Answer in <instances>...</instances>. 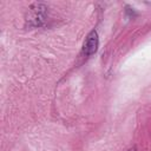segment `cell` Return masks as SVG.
Instances as JSON below:
<instances>
[{"label": "cell", "mask_w": 151, "mask_h": 151, "mask_svg": "<svg viewBox=\"0 0 151 151\" xmlns=\"http://www.w3.org/2000/svg\"><path fill=\"white\" fill-rule=\"evenodd\" d=\"M98 45H99L98 33L93 29L87 34V37H86V39H85V41L83 44V53L85 55L94 54L97 52V50H98Z\"/></svg>", "instance_id": "cell-1"}, {"label": "cell", "mask_w": 151, "mask_h": 151, "mask_svg": "<svg viewBox=\"0 0 151 151\" xmlns=\"http://www.w3.org/2000/svg\"><path fill=\"white\" fill-rule=\"evenodd\" d=\"M126 151H136V146H132V147H130V149H127Z\"/></svg>", "instance_id": "cell-2"}]
</instances>
